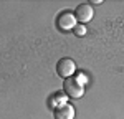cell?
<instances>
[{
	"label": "cell",
	"instance_id": "6da1fadb",
	"mask_svg": "<svg viewBox=\"0 0 124 119\" xmlns=\"http://www.w3.org/2000/svg\"><path fill=\"white\" fill-rule=\"evenodd\" d=\"M63 91L70 99H79L85 96V84H81L76 78H66L63 83Z\"/></svg>",
	"mask_w": 124,
	"mask_h": 119
},
{
	"label": "cell",
	"instance_id": "7a4b0ae2",
	"mask_svg": "<svg viewBox=\"0 0 124 119\" xmlns=\"http://www.w3.org/2000/svg\"><path fill=\"white\" fill-rule=\"evenodd\" d=\"M56 73H58V76H61L65 79L71 78L76 73V63L71 58H61L56 63Z\"/></svg>",
	"mask_w": 124,
	"mask_h": 119
},
{
	"label": "cell",
	"instance_id": "3957f363",
	"mask_svg": "<svg viewBox=\"0 0 124 119\" xmlns=\"http://www.w3.org/2000/svg\"><path fill=\"white\" fill-rule=\"evenodd\" d=\"M56 27L61 31H70L76 27V17L71 12H61L56 17Z\"/></svg>",
	"mask_w": 124,
	"mask_h": 119
},
{
	"label": "cell",
	"instance_id": "277c9868",
	"mask_svg": "<svg viewBox=\"0 0 124 119\" xmlns=\"http://www.w3.org/2000/svg\"><path fill=\"white\" fill-rule=\"evenodd\" d=\"M75 17H76V20L81 25H86L88 22H91L93 17H94V10L91 7V3H81V5H78L76 10H75Z\"/></svg>",
	"mask_w": 124,
	"mask_h": 119
},
{
	"label": "cell",
	"instance_id": "5b68a950",
	"mask_svg": "<svg viewBox=\"0 0 124 119\" xmlns=\"http://www.w3.org/2000/svg\"><path fill=\"white\" fill-rule=\"evenodd\" d=\"M53 116L55 119H75V108L66 103L60 108L53 109Z\"/></svg>",
	"mask_w": 124,
	"mask_h": 119
},
{
	"label": "cell",
	"instance_id": "8992f818",
	"mask_svg": "<svg viewBox=\"0 0 124 119\" xmlns=\"http://www.w3.org/2000/svg\"><path fill=\"white\" fill-rule=\"evenodd\" d=\"M68 101V96L65 94V91H58L55 94H51L50 96V101H48V104H50V108L56 109L60 106H63V104H66Z\"/></svg>",
	"mask_w": 124,
	"mask_h": 119
},
{
	"label": "cell",
	"instance_id": "52a82bcc",
	"mask_svg": "<svg viewBox=\"0 0 124 119\" xmlns=\"http://www.w3.org/2000/svg\"><path fill=\"white\" fill-rule=\"evenodd\" d=\"M73 33L76 35V37H85L86 33V25H81V23H76V27L73 28Z\"/></svg>",
	"mask_w": 124,
	"mask_h": 119
},
{
	"label": "cell",
	"instance_id": "ba28073f",
	"mask_svg": "<svg viewBox=\"0 0 124 119\" xmlns=\"http://www.w3.org/2000/svg\"><path fill=\"white\" fill-rule=\"evenodd\" d=\"M78 81H79V83H81V84H85V83H86V76H85V74H78Z\"/></svg>",
	"mask_w": 124,
	"mask_h": 119
}]
</instances>
